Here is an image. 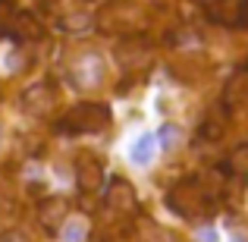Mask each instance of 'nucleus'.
Here are the masks:
<instances>
[{
  "label": "nucleus",
  "instance_id": "f257e3e1",
  "mask_svg": "<svg viewBox=\"0 0 248 242\" xmlns=\"http://www.w3.org/2000/svg\"><path fill=\"white\" fill-rule=\"evenodd\" d=\"M145 10L139 3H129V0H110L101 13H97V29L104 35L113 38H135L145 29Z\"/></svg>",
  "mask_w": 248,
  "mask_h": 242
},
{
  "label": "nucleus",
  "instance_id": "f03ea898",
  "mask_svg": "<svg viewBox=\"0 0 248 242\" xmlns=\"http://www.w3.org/2000/svg\"><path fill=\"white\" fill-rule=\"evenodd\" d=\"M211 195L214 192H207L201 182L186 179V182H179V186H173L167 192V208L173 214H179V217H186V220H201V217H211L214 214Z\"/></svg>",
  "mask_w": 248,
  "mask_h": 242
},
{
  "label": "nucleus",
  "instance_id": "7ed1b4c3",
  "mask_svg": "<svg viewBox=\"0 0 248 242\" xmlns=\"http://www.w3.org/2000/svg\"><path fill=\"white\" fill-rule=\"evenodd\" d=\"M110 123V110L104 104H76V107L66 110V116H60L57 129L60 132H69V135H85V132H101L104 126Z\"/></svg>",
  "mask_w": 248,
  "mask_h": 242
},
{
  "label": "nucleus",
  "instance_id": "20e7f679",
  "mask_svg": "<svg viewBox=\"0 0 248 242\" xmlns=\"http://www.w3.org/2000/svg\"><path fill=\"white\" fill-rule=\"evenodd\" d=\"M66 217H69V198H63V195H47V198L38 201V224L47 233L63 230Z\"/></svg>",
  "mask_w": 248,
  "mask_h": 242
},
{
  "label": "nucleus",
  "instance_id": "39448f33",
  "mask_svg": "<svg viewBox=\"0 0 248 242\" xmlns=\"http://www.w3.org/2000/svg\"><path fill=\"white\" fill-rule=\"evenodd\" d=\"M76 182H79L82 192H97L104 186V163L91 151L76 154Z\"/></svg>",
  "mask_w": 248,
  "mask_h": 242
},
{
  "label": "nucleus",
  "instance_id": "423d86ee",
  "mask_svg": "<svg viewBox=\"0 0 248 242\" xmlns=\"http://www.w3.org/2000/svg\"><path fill=\"white\" fill-rule=\"evenodd\" d=\"M104 60L97 54H85L76 60V66H73V82L79 85V88H97V85L104 82Z\"/></svg>",
  "mask_w": 248,
  "mask_h": 242
},
{
  "label": "nucleus",
  "instance_id": "0eeeda50",
  "mask_svg": "<svg viewBox=\"0 0 248 242\" xmlns=\"http://www.w3.org/2000/svg\"><path fill=\"white\" fill-rule=\"evenodd\" d=\"M6 35L13 41H41L44 38V25L38 22V16L31 13H13L6 22Z\"/></svg>",
  "mask_w": 248,
  "mask_h": 242
},
{
  "label": "nucleus",
  "instance_id": "6e6552de",
  "mask_svg": "<svg viewBox=\"0 0 248 242\" xmlns=\"http://www.w3.org/2000/svg\"><path fill=\"white\" fill-rule=\"evenodd\" d=\"M204 13H207V19L217 22V25H232V29L245 25L242 3H236V0H204Z\"/></svg>",
  "mask_w": 248,
  "mask_h": 242
},
{
  "label": "nucleus",
  "instance_id": "1a4fd4ad",
  "mask_svg": "<svg viewBox=\"0 0 248 242\" xmlns=\"http://www.w3.org/2000/svg\"><path fill=\"white\" fill-rule=\"evenodd\" d=\"M104 198H107V208H113V211H120V214L135 211V189H132V182H126L123 176H113V179H110Z\"/></svg>",
  "mask_w": 248,
  "mask_h": 242
},
{
  "label": "nucleus",
  "instance_id": "9d476101",
  "mask_svg": "<svg viewBox=\"0 0 248 242\" xmlns=\"http://www.w3.org/2000/svg\"><path fill=\"white\" fill-rule=\"evenodd\" d=\"M22 107L29 110L31 116H47L50 110H54V91H50L44 82L31 85V88H25V95H22Z\"/></svg>",
  "mask_w": 248,
  "mask_h": 242
},
{
  "label": "nucleus",
  "instance_id": "9b49d317",
  "mask_svg": "<svg viewBox=\"0 0 248 242\" xmlns=\"http://www.w3.org/2000/svg\"><path fill=\"white\" fill-rule=\"evenodd\" d=\"M116 60H120L126 69H141V66H148V48L139 41V35L126 38V41L116 48Z\"/></svg>",
  "mask_w": 248,
  "mask_h": 242
},
{
  "label": "nucleus",
  "instance_id": "f8f14e48",
  "mask_svg": "<svg viewBox=\"0 0 248 242\" xmlns=\"http://www.w3.org/2000/svg\"><path fill=\"white\" fill-rule=\"evenodd\" d=\"M245 101H248V66L239 69V73H232V79L226 82V88H223L226 110H239Z\"/></svg>",
  "mask_w": 248,
  "mask_h": 242
},
{
  "label": "nucleus",
  "instance_id": "ddd939ff",
  "mask_svg": "<svg viewBox=\"0 0 248 242\" xmlns=\"http://www.w3.org/2000/svg\"><path fill=\"white\" fill-rule=\"evenodd\" d=\"M141 242H176V236L160 224H151V220H141Z\"/></svg>",
  "mask_w": 248,
  "mask_h": 242
},
{
  "label": "nucleus",
  "instance_id": "4468645a",
  "mask_svg": "<svg viewBox=\"0 0 248 242\" xmlns=\"http://www.w3.org/2000/svg\"><path fill=\"white\" fill-rule=\"evenodd\" d=\"M154 135H141L139 142L132 145V151H129V158H132V163H148L154 158Z\"/></svg>",
  "mask_w": 248,
  "mask_h": 242
},
{
  "label": "nucleus",
  "instance_id": "2eb2a0df",
  "mask_svg": "<svg viewBox=\"0 0 248 242\" xmlns=\"http://www.w3.org/2000/svg\"><path fill=\"white\" fill-rule=\"evenodd\" d=\"M88 239V224L82 217H73L69 224H63V242H85Z\"/></svg>",
  "mask_w": 248,
  "mask_h": 242
},
{
  "label": "nucleus",
  "instance_id": "dca6fc26",
  "mask_svg": "<svg viewBox=\"0 0 248 242\" xmlns=\"http://www.w3.org/2000/svg\"><path fill=\"white\" fill-rule=\"evenodd\" d=\"M88 22H91V19L85 16V13H69V16L63 19L60 25H63V29H69V32H76V29L82 32V29H88Z\"/></svg>",
  "mask_w": 248,
  "mask_h": 242
},
{
  "label": "nucleus",
  "instance_id": "f3484780",
  "mask_svg": "<svg viewBox=\"0 0 248 242\" xmlns=\"http://www.w3.org/2000/svg\"><path fill=\"white\" fill-rule=\"evenodd\" d=\"M157 139H160V148L170 151V148H176V142H179V129H176V126H164L157 132Z\"/></svg>",
  "mask_w": 248,
  "mask_h": 242
},
{
  "label": "nucleus",
  "instance_id": "a211bd4d",
  "mask_svg": "<svg viewBox=\"0 0 248 242\" xmlns=\"http://www.w3.org/2000/svg\"><path fill=\"white\" fill-rule=\"evenodd\" d=\"M0 242H29V236L22 230H3L0 233Z\"/></svg>",
  "mask_w": 248,
  "mask_h": 242
},
{
  "label": "nucleus",
  "instance_id": "6ab92c4d",
  "mask_svg": "<svg viewBox=\"0 0 248 242\" xmlns=\"http://www.w3.org/2000/svg\"><path fill=\"white\" fill-rule=\"evenodd\" d=\"M198 242H217V233L211 226H204V230H198Z\"/></svg>",
  "mask_w": 248,
  "mask_h": 242
},
{
  "label": "nucleus",
  "instance_id": "aec40b11",
  "mask_svg": "<svg viewBox=\"0 0 248 242\" xmlns=\"http://www.w3.org/2000/svg\"><path fill=\"white\" fill-rule=\"evenodd\" d=\"M242 19H245V25H248V0L242 3Z\"/></svg>",
  "mask_w": 248,
  "mask_h": 242
},
{
  "label": "nucleus",
  "instance_id": "412c9836",
  "mask_svg": "<svg viewBox=\"0 0 248 242\" xmlns=\"http://www.w3.org/2000/svg\"><path fill=\"white\" fill-rule=\"evenodd\" d=\"M10 3H13V0H0V13H3V10H6Z\"/></svg>",
  "mask_w": 248,
  "mask_h": 242
},
{
  "label": "nucleus",
  "instance_id": "4be33fe9",
  "mask_svg": "<svg viewBox=\"0 0 248 242\" xmlns=\"http://www.w3.org/2000/svg\"><path fill=\"white\" fill-rule=\"evenodd\" d=\"M38 3H44V6H54V3H57V0H38Z\"/></svg>",
  "mask_w": 248,
  "mask_h": 242
},
{
  "label": "nucleus",
  "instance_id": "5701e85b",
  "mask_svg": "<svg viewBox=\"0 0 248 242\" xmlns=\"http://www.w3.org/2000/svg\"><path fill=\"white\" fill-rule=\"evenodd\" d=\"M236 242H248V239H245V236H236Z\"/></svg>",
  "mask_w": 248,
  "mask_h": 242
},
{
  "label": "nucleus",
  "instance_id": "b1692460",
  "mask_svg": "<svg viewBox=\"0 0 248 242\" xmlns=\"http://www.w3.org/2000/svg\"><path fill=\"white\" fill-rule=\"evenodd\" d=\"M201 3H204V0H201Z\"/></svg>",
  "mask_w": 248,
  "mask_h": 242
}]
</instances>
